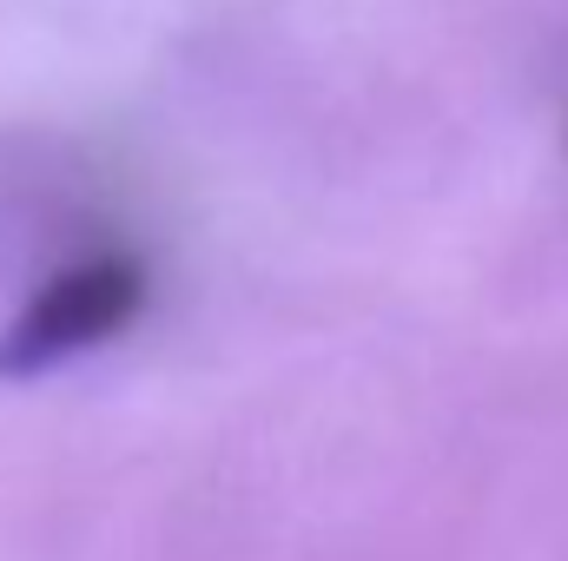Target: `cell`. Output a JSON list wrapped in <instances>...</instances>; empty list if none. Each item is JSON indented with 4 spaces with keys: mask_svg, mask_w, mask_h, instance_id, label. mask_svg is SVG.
<instances>
[{
    "mask_svg": "<svg viewBox=\"0 0 568 561\" xmlns=\"http://www.w3.org/2000/svg\"><path fill=\"white\" fill-rule=\"evenodd\" d=\"M152 297V278L133 252H93L40 284L0 330V377H40L67 357H87L133 330V317Z\"/></svg>",
    "mask_w": 568,
    "mask_h": 561,
    "instance_id": "1",
    "label": "cell"
}]
</instances>
